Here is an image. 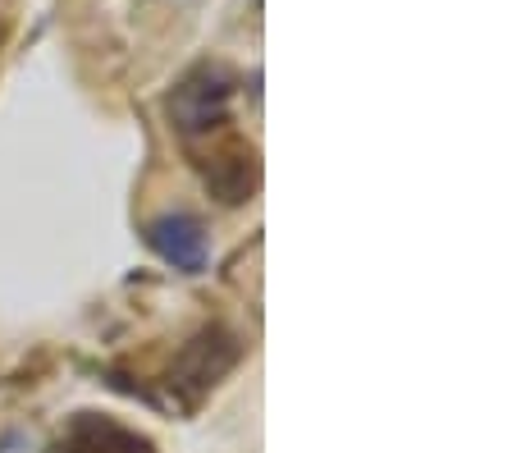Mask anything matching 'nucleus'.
Listing matches in <instances>:
<instances>
[{
    "mask_svg": "<svg viewBox=\"0 0 512 453\" xmlns=\"http://www.w3.org/2000/svg\"><path fill=\"white\" fill-rule=\"evenodd\" d=\"M229 106H234V74L215 60L206 65H192L179 78L170 97H165V115L183 138H206V133H220L229 124Z\"/></svg>",
    "mask_w": 512,
    "mask_h": 453,
    "instance_id": "obj_1",
    "label": "nucleus"
},
{
    "mask_svg": "<svg viewBox=\"0 0 512 453\" xmlns=\"http://www.w3.org/2000/svg\"><path fill=\"white\" fill-rule=\"evenodd\" d=\"M238 357H243V344H238L234 330L206 325V330H197V335L179 348V357H174V367H170V385L183 389L188 403L202 399L206 389H215L238 367Z\"/></svg>",
    "mask_w": 512,
    "mask_h": 453,
    "instance_id": "obj_2",
    "label": "nucleus"
},
{
    "mask_svg": "<svg viewBox=\"0 0 512 453\" xmlns=\"http://www.w3.org/2000/svg\"><path fill=\"white\" fill-rule=\"evenodd\" d=\"M51 453H156V444L124 421L106 417V412H78L55 435Z\"/></svg>",
    "mask_w": 512,
    "mask_h": 453,
    "instance_id": "obj_3",
    "label": "nucleus"
},
{
    "mask_svg": "<svg viewBox=\"0 0 512 453\" xmlns=\"http://www.w3.org/2000/svg\"><path fill=\"white\" fill-rule=\"evenodd\" d=\"M202 179L211 188L215 202L224 206H243L247 197L261 184V161H256V147H247L243 138H229L202 161Z\"/></svg>",
    "mask_w": 512,
    "mask_h": 453,
    "instance_id": "obj_4",
    "label": "nucleus"
},
{
    "mask_svg": "<svg viewBox=\"0 0 512 453\" xmlns=\"http://www.w3.org/2000/svg\"><path fill=\"white\" fill-rule=\"evenodd\" d=\"M147 248L156 252L165 266L183 270V275H197V270H206V257H211L202 220H197V216H183V211L151 220V225H147Z\"/></svg>",
    "mask_w": 512,
    "mask_h": 453,
    "instance_id": "obj_5",
    "label": "nucleus"
}]
</instances>
